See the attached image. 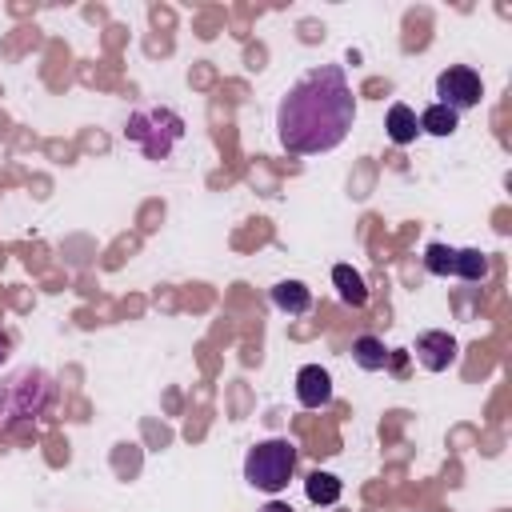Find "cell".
<instances>
[{
    "label": "cell",
    "instance_id": "obj_1",
    "mask_svg": "<svg viewBox=\"0 0 512 512\" xmlns=\"http://www.w3.org/2000/svg\"><path fill=\"white\" fill-rule=\"evenodd\" d=\"M356 120V96L340 64H320L300 76L280 108H276V136L280 148L292 156H320L344 144Z\"/></svg>",
    "mask_w": 512,
    "mask_h": 512
},
{
    "label": "cell",
    "instance_id": "obj_2",
    "mask_svg": "<svg viewBox=\"0 0 512 512\" xmlns=\"http://www.w3.org/2000/svg\"><path fill=\"white\" fill-rule=\"evenodd\" d=\"M124 136L148 156V160H164L180 140H184V120L172 108H140L128 116Z\"/></svg>",
    "mask_w": 512,
    "mask_h": 512
},
{
    "label": "cell",
    "instance_id": "obj_3",
    "mask_svg": "<svg viewBox=\"0 0 512 512\" xmlns=\"http://www.w3.org/2000/svg\"><path fill=\"white\" fill-rule=\"evenodd\" d=\"M292 472H296V444L292 440H260L244 456V480L260 492L288 488Z\"/></svg>",
    "mask_w": 512,
    "mask_h": 512
},
{
    "label": "cell",
    "instance_id": "obj_4",
    "mask_svg": "<svg viewBox=\"0 0 512 512\" xmlns=\"http://www.w3.org/2000/svg\"><path fill=\"white\" fill-rule=\"evenodd\" d=\"M52 400V380L40 368H20L4 388H0V424L12 420H36Z\"/></svg>",
    "mask_w": 512,
    "mask_h": 512
},
{
    "label": "cell",
    "instance_id": "obj_5",
    "mask_svg": "<svg viewBox=\"0 0 512 512\" xmlns=\"http://www.w3.org/2000/svg\"><path fill=\"white\" fill-rule=\"evenodd\" d=\"M436 104H444V108H452L456 116L460 112H468V108H476L480 104V96H484V84H480V72L476 68H468V64H452V68H444L440 76H436Z\"/></svg>",
    "mask_w": 512,
    "mask_h": 512
},
{
    "label": "cell",
    "instance_id": "obj_6",
    "mask_svg": "<svg viewBox=\"0 0 512 512\" xmlns=\"http://www.w3.org/2000/svg\"><path fill=\"white\" fill-rule=\"evenodd\" d=\"M416 360H420V368H428V372H444V368L456 360V340H452L448 332H440V328L420 332V336H416Z\"/></svg>",
    "mask_w": 512,
    "mask_h": 512
},
{
    "label": "cell",
    "instance_id": "obj_7",
    "mask_svg": "<svg viewBox=\"0 0 512 512\" xmlns=\"http://www.w3.org/2000/svg\"><path fill=\"white\" fill-rule=\"evenodd\" d=\"M296 400L304 408H324L332 400V376L320 364H304L296 372Z\"/></svg>",
    "mask_w": 512,
    "mask_h": 512
},
{
    "label": "cell",
    "instance_id": "obj_8",
    "mask_svg": "<svg viewBox=\"0 0 512 512\" xmlns=\"http://www.w3.org/2000/svg\"><path fill=\"white\" fill-rule=\"evenodd\" d=\"M272 304H276L280 312H288V316H304V312L312 308V292H308V284H300V280H280V284L272 288Z\"/></svg>",
    "mask_w": 512,
    "mask_h": 512
},
{
    "label": "cell",
    "instance_id": "obj_9",
    "mask_svg": "<svg viewBox=\"0 0 512 512\" xmlns=\"http://www.w3.org/2000/svg\"><path fill=\"white\" fill-rule=\"evenodd\" d=\"M332 284H336V292H340L344 304H352V308H364V304H368L364 276H360L352 264H336V268H332Z\"/></svg>",
    "mask_w": 512,
    "mask_h": 512
},
{
    "label": "cell",
    "instance_id": "obj_10",
    "mask_svg": "<svg viewBox=\"0 0 512 512\" xmlns=\"http://www.w3.org/2000/svg\"><path fill=\"white\" fill-rule=\"evenodd\" d=\"M384 128H388V140H392V144H412L416 132H420V120H416V112H412L408 104H392Z\"/></svg>",
    "mask_w": 512,
    "mask_h": 512
},
{
    "label": "cell",
    "instance_id": "obj_11",
    "mask_svg": "<svg viewBox=\"0 0 512 512\" xmlns=\"http://www.w3.org/2000/svg\"><path fill=\"white\" fill-rule=\"evenodd\" d=\"M352 360L364 368V372H380L388 364V348L380 336H356L352 340Z\"/></svg>",
    "mask_w": 512,
    "mask_h": 512
},
{
    "label": "cell",
    "instance_id": "obj_12",
    "mask_svg": "<svg viewBox=\"0 0 512 512\" xmlns=\"http://www.w3.org/2000/svg\"><path fill=\"white\" fill-rule=\"evenodd\" d=\"M416 120H420V132H428V136H452L460 128V116L452 108H444V104H428Z\"/></svg>",
    "mask_w": 512,
    "mask_h": 512
},
{
    "label": "cell",
    "instance_id": "obj_13",
    "mask_svg": "<svg viewBox=\"0 0 512 512\" xmlns=\"http://www.w3.org/2000/svg\"><path fill=\"white\" fill-rule=\"evenodd\" d=\"M304 492H308L312 504H336L340 492H344V484H340L332 472H312V476L304 480Z\"/></svg>",
    "mask_w": 512,
    "mask_h": 512
},
{
    "label": "cell",
    "instance_id": "obj_14",
    "mask_svg": "<svg viewBox=\"0 0 512 512\" xmlns=\"http://www.w3.org/2000/svg\"><path fill=\"white\" fill-rule=\"evenodd\" d=\"M460 280H484L488 276V252L480 248H456V272Z\"/></svg>",
    "mask_w": 512,
    "mask_h": 512
},
{
    "label": "cell",
    "instance_id": "obj_15",
    "mask_svg": "<svg viewBox=\"0 0 512 512\" xmlns=\"http://www.w3.org/2000/svg\"><path fill=\"white\" fill-rule=\"evenodd\" d=\"M424 268H428L432 276H452V272H456V248H448V244H428V248H424Z\"/></svg>",
    "mask_w": 512,
    "mask_h": 512
},
{
    "label": "cell",
    "instance_id": "obj_16",
    "mask_svg": "<svg viewBox=\"0 0 512 512\" xmlns=\"http://www.w3.org/2000/svg\"><path fill=\"white\" fill-rule=\"evenodd\" d=\"M260 512H292V504H284V500H268Z\"/></svg>",
    "mask_w": 512,
    "mask_h": 512
},
{
    "label": "cell",
    "instance_id": "obj_17",
    "mask_svg": "<svg viewBox=\"0 0 512 512\" xmlns=\"http://www.w3.org/2000/svg\"><path fill=\"white\" fill-rule=\"evenodd\" d=\"M4 360H8V332L0 328V364H4Z\"/></svg>",
    "mask_w": 512,
    "mask_h": 512
}]
</instances>
